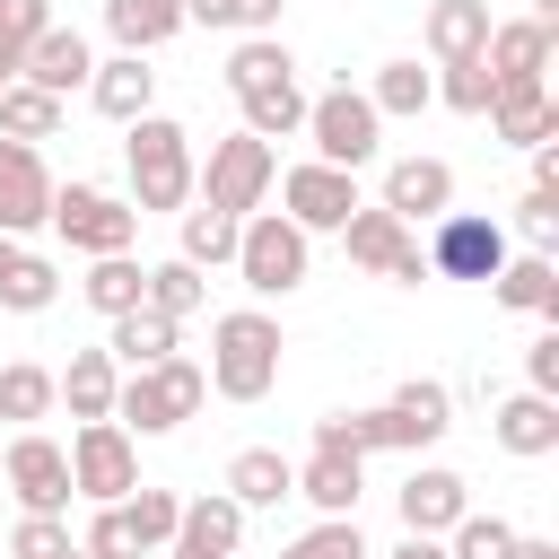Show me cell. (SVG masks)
<instances>
[{
    "instance_id": "obj_41",
    "label": "cell",
    "mask_w": 559,
    "mask_h": 559,
    "mask_svg": "<svg viewBox=\"0 0 559 559\" xmlns=\"http://www.w3.org/2000/svg\"><path fill=\"white\" fill-rule=\"evenodd\" d=\"M280 559H367V533H358V515H323V524L297 533Z\"/></svg>"
},
{
    "instance_id": "obj_17",
    "label": "cell",
    "mask_w": 559,
    "mask_h": 559,
    "mask_svg": "<svg viewBox=\"0 0 559 559\" xmlns=\"http://www.w3.org/2000/svg\"><path fill=\"white\" fill-rule=\"evenodd\" d=\"M454 201V166L445 157H393L384 166V210L393 218H445Z\"/></svg>"
},
{
    "instance_id": "obj_43",
    "label": "cell",
    "mask_w": 559,
    "mask_h": 559,
    "mask_svg": "<svg viewBox=\"0 0 559 559\" xmlns=\"http://www.w3.org/2000/svg\"><path fill=\"white\" fill-rule=\"evenodd\" d=\"M122 515H131V533H140V542L157 550V542L175 533V515H183V498H175V489H131V498H122Z\"/></svg>"
},
{
    "instance_id": "obj_46",
    "label": "cell",
    "mask_w": 559,
    "mask_h": 559,
    "mask_svg": "<svg viewBox=\"0 0 559 559\" xmlns=\"http://www.w3.org/2000/svg\"><path fill=\"white\" fill-rule=\"evenodd\" d=\"M524 393H559V323L524 349Z\"/></svg>"
},
{
    "instance_id": "obj_7",
    "label": "cell",
    "mask_w": 559,
    "mask_h": 559,
    "mask_svg": "<svg viewBox=\"0 0 559 559\" xmlns=\"http://www.w3.org/2000/svg\"><path fill=\"white\" fill-rule=\"evenodd\" d=\"M236 271H245L253 297L306 288V227L280 218V210H245V227H236Z\"/></svg>"
},
{
    "instance_id": "obj_12",
    "label": "cell",
    "mask_w": 559,
    "mask_h": 559,
    "mask_svg": "<svg viewBox=\"0 0 559 559\" xmlns=\"http://www.w3.org/2000/svg\"><path fill=\"white\" fill-rule=\"evenodd\" d=\"M498 262H507V227L498 218H472V210H445L437 218L428 271H445V280H498Z\"/></svg>"
},
{
    "instance_id": "obj_39",
    "label": "cell",
    "mask_w": 559,
    "mask_h": 559,
    "mask_svg": "<svg viewBox=\"0 0 559 559\" xmlns=\"http://www.w3.org/2000/svg\"><path fill=\"white\" fill-rule=\"evenodd\" d=\"M52 297H61L52 262H44V253H17V262H9V280H0V306H9V314H44Z\"/></svg>"
},
{
    "instance_id": "obj_31",
    "label": "cell",
    "mask_w": 559,
    "mask_h": 559,
    "mask_svg": "<svg viewBox=\"0 0 559 559\" xmlns=\"http://www.w3.org/2000/svg\"><path fill=\"white\" fill-rule=\"evenodd\" d=\"M114 367H157V358H175V314H157V306H131V314H114Z\"/></svg>"
},
{
    "instance_id": "obj_6",
    "label": "cell",
    "mask_w": 559,
    "mask_h": 559,
    "mask_svg": "<svg viewBox=\"0 0 559 559\" xmlns=\"http://www.w3.org/2000/svg\"><path fill=\"white\" fill-rule=\"evenodd\" d=\"M271 175H280V157H271V140H253V131H227V140H210V157H192V192H201L210 210H227V218L262 210Z\"/></svg>"
},
{
    "instance_id": "obj_5",
    "label": "cell",
    "mask_w": 559,
    "mask_h": 559,
    "mask_svg": "<svg viewBox=\"0 0 559 559\" xmlns=\"http://www.w3.org/2000/svg\"><path fill=\"white\" fill-rule=\"evenodd\" d=\"M201 402H210V376H201L192 358L131 367V376L114 384V419H122V428H140V437H166V428H183Z\"/></svg>"
},
{
    "instance_id": "obj_33",
    "label": "cell",
    "mask_w": 559,
    "mask_h": 559,
    "mask_svg": "<svg viewBox=\"0 0 559 559\" xmlns=\"http://www.w3.org/2000/svg\"><path fill=\"white\" fill-rule=\"evenodd\" d=\"M367 105H376L384 122H393V114L411 122V114H428V105H437V79H428L419 61H384V70H376V87H367Z\"/></svg>"
},
{
    "instance_id": "obj_49",
    "label": "cell",
    "mask_w": 559,
    "mask_h": 559,
    "mask_svg": "<svg viewBox=\"0 0 559 559\" xmlns=\"http://www.w3.org/2000/svg\"><path fill=\"white\" fill-rule=\"evenodd\" d=\"M384 559H445V542H437V533H411V542H402V550H384Z\"/></svg>"
},
{
    "instance_id": "obj_47",
    "label": "cell",
    "mask_w": 559,
    "mask_h": 559,
    "mask_svg": "<svg viewBox=\"0 0 559 559\" xmlns=\"http://www.w3.org/2000/svg\"><path fill=\"white\" fill-rule=\"evenodd\" d=\"M280 9H288V0H236V26H245V35H271Z\"/></svg>"
},
{
    "instance_id": "obj_51",
    "label": "cell",
    "mask_w": 559,
    "mask_h": 559,
    "mask_svg": "<svg viewBox=\"0 0 559 559\" xmlns=\"http://www.w3.org/2000/svg\"><path fill=\"white\" fill-rule=\"evenodd\" d=\"M70 559H87V550H70Z\"/></svg>"
},
{
    "instance_id": "obj_11",
    "label": "cell",
    "mask_w": 559,
    "mask_h": 559,
    "mask_svg": "<svg viewBox=\"0 0 559 559\" xmlns=\"http://www.w3.org/2000/svg\"><path fill=\"white\" fill-rule=\"evenodd\" d=\"M349 210H358V175H349V166H323V157H306V166H288V175H280V218H297L306 236L341 227Z\"/></svg>"
},
{
    "instance_id": "obj_18",
    "label": "cell",
    "mask_w": 559,
    "mask_h": 559,
    "mask_svg": "<svg viewBox=\"0 0 559 559\" xmlns=\"http://www.w3.org/2000/svg\"><path fill=\"white\" fill-rule=\"evenodd\" d=\"M87 70H96V52H87V35H79V26H44V35L26 44V61H17V79L52 87V96L87 87Z\"/></svg>"
},
{
    "instance_id": "obj_2",
    "label": "cell",
    "mask_w": 559,
    "mask_h": 559,
    "mask_svg": "<svg viewBox=\"0 0 559 559\" xmlns=\"http://www.w3.org/2000/svg\"><path fill=\"white\" fill-rule=\"evenodd\" d=\"M227 96L245 105V131H253V140H288V131H306L297 61H288L280 35H245V44L227 52Z\"/></svg>"
},
{
    "instance_id": "obj_16",
    "label": "cell",
    "mask_w": 559,
    "mask_h": 559,
    "mask_svg": "<svg viewBox=\"0 0 559 559\" xmlns=\"http://www.w3.org/2000/svg\"><path fill=\"white\" fill-rule=\"evenodd\" d=\"M550 26L542 17H507V26H489V44H480V61H489V79L498 87H524V79H542L550 70Z\"/></svg>"
},
{
    "instance_id": "obj_25",
    "label": "cell",
    "mask_w": 559,
    "mask_h": 559,
    "mask_svg": "<svg viewBox=\"0 0 559 559\" xmlns=\"http://www.w3.org/2000/svg\"><path fill=\"white\" fill-rule=\"evenodd\" d=\"M463 507H472V498H463V472H445V463H428V472L402 480V524H411V533H437V542H445V524H454Z\"/></svg>"
},
{
    "instance_id": "obj_23",
    "label": "cell",
    "mask_w": 559,
    "mask_h": 559,
    "mask_svg": "<svg viewBox=\"0 0 559 559\" xmlns=\"http://www.w3.org/2000/svg\"><path fill=\"white\" fill-rule=\"evenodd\" d=\"M358 489H367V454H332V445H314V454L297 463V498H314L323 515H358Z\"/></svg>"
},
{
    "instance_id": "obj_30",
    "label": "cell",
    "mask_w": 559,
    "mask_h": 559,
    "mask_svg": "<svg viewBox=\"0 0 559 559\" xmlns=\"http://www.w3.org/2000/svg\"><path fill=\"white\" fill-rule=\"evenodd\" d=\"M105 26L122 52H157L166 35H183V0H105Z\"/></svg>"
},
{
    "instance_id": "obj_3",
    "label": "cell",
    "mask_w": 559,
    "mask_h": 559,
    "mask_svg": "<svg viewBox=\"0 0 559 559\" xmlns=\"http://www.w3.org/2000/svg\"><path fill=\"white\" fill-rule=\"evenodd\" d=\"M280 323L262 314V306H236V314H218L210 323V393H227V402H262L271 384H280Z\"/></svg>"
},
{
    "instance_id": "obj_21",
    "label": "cell",
    "mask_w": 559,
    "mask_h": 559,
    "mask_svg": "<svg viewBox=\"0 0 559 559\" xmlns=\"http://www.w3.org/2000/svg\"><path fill=\"white\" fill-rule=\"evenodd\" d=\"M489 131H498V140H515V148H542V140H559V105H550V87H542V79H524V87H498V96H489Z\"/></svg>"
},
{
    "instance_id": "obj_27",
    "label": "cell",
    "mask_w": 559,
    "mask_h": 559,
    "mask_svg": "<svg viewBox=\"0 0 559 559\" xmlns=\"http://www.w3.org/2000/svg\"><path fill=\"white\" fill-rule=\"evenodd\" d=\"M227 498H236V507H280V498H297V463H288L280 445H245V454L227 463Z\"/></svg>"
},
{
    "instance_id": "obj_1",
    "label": "cell",
    "mask_w": 559,
    "mask_h": 559,
    "mask_svg": "<svg viewBox=\"0 0 559 559\" xmlns=\"http://www.w3.org/2000/svg\"><path fill=\"white\" fill-rule=\"evenodd\" d=\"M445 428H454V393L437 376H411L384 411H323L314 419V445H332V454H419Z\"/></svg>"
},
{
    "instance_id": "obj_32",
    "label": "cell",
    "mask_w": 559,
    "mask_h": 559,
    "mask_svg": "<svg viewBox=\"0 0 559 559\" xmlns=\"http://www.w3.org/2000/svg\"><path fill=\"white\" fill-rule=\"evenodd\" d=\"M52 131H61V96L35 79H9L0 87V140H52Z\"/></svg>"
},
{
    "instance_id": "obj_45",
    "label": "cell",
    "mask_w": 559,
    "mask_h": 559,
    "mask_svg": "<svg viewBox=\"0 0 559 559\" xmlns=\"http://www.w3.org/2000/svg\"><path fill=\"white\" fill-rule=\"evenodd\" d=\"M515 227H524L533 245H550V236H559V183H533L524 210H515Z\"/></svg>"
},
{
    "instance_id": "obj_38",
    "label": "cell",
    "mask_w": 559,
    "mask_h": 559,
    "mask_svg": "<svg viewBox=\"0 0 559 559\" xmlns=\"http://www.w3.org/2000/svg\"><path fill=\"white\" fill-rule=\"evenodd\" d=\"M445 79H437V105H454V114H489V96H498V79H489V61L480 52H463V61H437Z\"/></svg>"
},
{
    "instance_id": "obj_44",
    "label": "cell",
    "mask_w": 559,
    "mask_h": 559,
    "mask_svg": "<svg viewBox=\"0 0 559 559\" xmlns=\"http://www.w3.org/2000/svg\"><path fill=\"white\" fill-rule=\"evenodd\" d=\"M79 542H70V524L61 515H17V533H9V559H70Z\"/></svg>"
},
{
    "instance_id": "obj_50",
    "label": "cell",
    "mask_w": 559,
    "mask_h": 559,
    "mask_svg": "<svg viewBox=\"0 0 559 559\" xmlns=\"http://www.w3.org/2000/svg\"><path fill=\"white\" fill-rule=\"evenodd\" d=\"M507 559H559V542H524V533H515V550H507Z\"/></svg>"
},
{
    "instance_id": "obj_4",
    "label": "cell",
    "mask_w": 559,
    "mask_h": 559,
    "mask_svg": "<svg viewBox=\"0 0 559 559\" xmlns=\"http://www.w3.org/2000/svg\"><path fill=\"white\" fill-rule=\"evenodd\" d=\"M131 131V210H183L192 201V131L166 122V114H140L122 122Z\"/></svg>"
},
{
    "instance_id": "obj_9",
    "label": "cell",
    "mask_w": 559,
    "mask_h": 559,
    "mask_svg": "<svg viewBox=\"0 0 559 559\" xmlns=\"http://www.w3.org/2000/svg\"><path fill=\"white\" fill-rule=\"evenodd\" d=\"M306 140H314V157L323 166H367L376 157V140H384V114L367 105V87H323L314 105H306Z\"/></svg>"
},
{
    "instance_id": "obj_35",
    "label": "cell",
    "mask_w": 559,
    "mask_h": 559,
    "mask_svg": "<svg viewBox=\"0 0 559 559\" xmlns=\"http://www.w3.org/2000/svg\"><path fill=\"white\" fill-rule=\"evenodd\" d=\"M201 297H210V288H201V271H192L183 253H175V262H148L140 306H157V314H175V323H183V314H201Z\"/></svg>"
},
{
    "instance_id": "obj_19",
    "label": "cell",
    "mask_w": 559,
    "mask_h": 559,
    "mask_svg": "<svg viewBox=\"0 0 559 559\" xmlns=\"http://www.w3.org/2000/svg\"><path fill=\"white\" fill-rule=\"evenodd\" d=\"M87 96H96V114H105V122H140V114H148V96H157L148 52H114V61H96V70H87Z\"/></svg>"
},
{
    "instance_id": "obj_36",
    "label": "cell",
    "mask_w": 559,
    "mask_h": 559,
    "mask_svg": "<svg viewBox=\"0 0 559 559\" xmlns=\"http://www.w3.org/2000/svg\"><path fill=\"white\" fill-rule=\"evenodd\" d=\"M507 550H515V524H507V515H472V507H463V515L445 524V559H507Z\"/></svg>"
},
{
    "instance_id": "obj_8",
    "label": "cell",
    "mask_w": 559,
    "mask_h": 559,
    "mask_svg": "<svg viewBox=\"0 0 559 559\" xmlns=\"http://www.w3.org/2000/svg\"><path fill=\"white\" fill-rule=\"evenodd\" d=\"M131 489H140V445H131V428H122V419H79V437H70V498L114 507V498H131Z\"/></svg>"
},
{
    "instance_id": "obj_26",
    "label": "cell",
    "mask_w": 559,
    "mask_h": 559,
    "mask_svg": "<svg viewBox=\"0 0 559 559\" xmlns=\"http://www.w3.org/2000/svg\"><path fill=\"white\" fill-rule=\"evenodd\" d=\"M489 428H498V445L524 454V463H533V454H559V402H550V393H515V402H498Z\"/></svg>"
},
{
    "instance_id": "obj_22",
    "label": "cell",
    "mask_w": 559,
    "mask_h": 559,
    "mask_svg": "<svg viewBox=\"0 0 559 559\" xmlns=\"http://www.w3.org/2000/svg\"><path fill=\"white\" fill-rule=\"evenodd\" d=\"M114 384H122L114 349H70V367L52 376V402H70V419H114Z\"/></svg>"
},
{
    "instance_id": "obj_29",
    "label": "cell",
    "mask_w": 559,
    "mask_h": 559,
    "mask_svg": "<svg viewBox=\"0 0 559 559\" xmlns=\"http://www.w3.org/2000/svg\"><path fill=\"white\" fill-rule=\"evenodd\" d=\"M489 0H428V52L437 61H463V52H480L489 44Z\"/></svg>"
},
{
    "instance_id": "obj_28",
    "label": "cell",
    "mask_w": 559,
    "mask_h": 559,
    "mask_svg": "<svg viewBox=\"0 0 559 559\" xmlns=\"http://www.w3.org/2000/svg\"><path fill=\"white\" fill-rule=\"evenodd\" d=\"M140 288H148V262H131V253H87V280H79V297L114 323V314H131L140 306Z\"/></svg>"
},
{
    "instance_id": "obj_48",
    "label": "cell",
    "mask_w": 559,
    "mask_h": 559,
    "mask_svg": "<svg viewBox=\"0 0 559 559\" xmlns=\"http://www.w3.org/2000/svg\"><path fill=\"white\" fill-rule=\"evenodd\" d=\"M183 26H236V0H183Z\"/></svg>"
},
{
    "instance_id": "obj_10",
    "label": "cell",
    "mask_w": 559,
    "mask_h": 559,
    "mask_svg": "<svg viewBox=\"0 0 559 559\" xmlns=\"http://www.w3.org/2000/svg\"><path fill=\"white\" fill-rule=\"evenodd\" d=\"M52 227H61L79 253H131L140 210L114 201V192H96V183H61V192H52Z\"/></svg>"
},
{
    "instance_id": "obj_20",
    "label": "cell",
    "mask_w": 559,
    "mask_h": 559,
    "mask_svg": "<svg viewBox=\"0 0 559 559\" xmlns=\"http://www.w3.org/2000/svg\"><path fill=\"white\" fill-rule=\"evenodd\" d=\"M341 245H349V262H358V271H376V280H393V262L411 253V218H393L384 201H376V210L358 201V210L341 218Z\"/></svg>"
},
{
    "instance_id": "obj_42",
    "label": "cell",
    "mask_w": 559,
    "mask_h": 559,
    "mask_svg": "<svg viewBox=\"0 0 559 559\" xmlns=\"http://www.w3.org/2000/svg\"><path fill=\"white\" fill-rule=\"evenodd\" d=\"M87 559H148V542L131 533V515H122V498L114 507H96V524H87V542H79Z\"/></svg>"
},
{
    "instance_id": "obj_24",
    "label": "cell",
    "mask_w": 559,
    "mask_h": 559,
    "mask_svg": "<svg viewBox=\"0 0 559 559\" xmlns=\"http://www.w3.org/2000/svg\"><path fill=\"white\" fill-rule=\"evenodd\" d=\"M489 297H498V306H515V314L559 323V271H550V253H507V262H498V280H489Z\"/></svg>"
},
{
    "instance_id": "obj_13",
    "label": "cell",
    "mask_w": 559,
    "mask_h": 559,
    "mask_svg": "<svg viewBox=\"0 0 559 559\" xmlns=\"http://www.w3.org/2000/svg\"><path fill=\"white\" fill-rule=\"evenodd\" d=\"M0 472H9V489H17L26 515H61V507H70V445H52V437L26 428V437H9Z\"/></svg>"
},
{
    "instance_id": "obj_15",
    "label": "cell",
    "mask_w": 559,
    "mask_h": 559,
    "mask_svg": "<svg viewBox=\"0 0 559 559\" xmlns=\"http://www.w3.org/2000/svg\"><path fill=\"white\" fill-rule=\"evenodd\" d=\"M52 218V175L35 157V140H0V236H26Z\"/></svg>"
},
{
    "instance_id": "obj_37",
    "label": "cell",
    "mask_w": 559,
    "mask_h": 559,
    "mask_svg": "<svg viewBox=\"0 0 559 559\" xmlns=\"http://www.w3.org/2000/svg\"><path fill=\"white\" fill-rule=\"evenodd\" d=\"M52 26V0H0V87L17 79V61H26V44Z\"/></svg>"
},
{
    "instance_id": "obj_40",
    "label": "cell",
    "mask_w": 559,
    "mask_h": 559,
    "mask_svg": "<svg viewBox=\"0 0 559 559\" xmlns=\"http://www.w3.org/2000/svg\"><path fill=\"white\" fill-rule=\"evenodd\" d=\"M52 411V367H0V419H44Z\"/></svg>"
},
{
    "instance_id": "obj_14",
    "label": "cell",
    "mask_w": 559,
    "mask_h": 559,
    "mask_svg": "<svg viewBox=\"0 0 559 559\" xmlns=\"http://www.w3.org/2000/svg\"><path fill=\"white\" fill-rule=\"evenodd\" d=\"M236 542H245V507L227 489H210V498H183V515L166 533V559H236Z\"/></svg>"
},
{
    "instance_id": "obj_34",
    "label": "cell",
    "mask_w": 559,
    "mask_h": 559,
    "mask_svg": "<svg viewBox=\"0 0 559 559\" xmlns=\"http://www.w3.org/2000/svg\"><path fill=\"white\" fill-rule=\"evenodd\" d=\"M236 227H245V218H227V210H210V201H201V210H183V262H192V271L236 262Z\"/></svg>"
}]
</instances>
